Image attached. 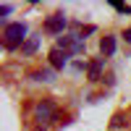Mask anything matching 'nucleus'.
I'll list each match as a JSON object with an SVG mask.
<instances>
[{"instance_id":"nucleus-10","label":"nucleus","mask_w":131,"mask_h":131,"mask_svg":"<svg viewBox=\"0 0 131 131\" xmlns=\"http://www.w3.org/2000/svg\"><path fill=\"white\" fill-rule=\"evenodd\" d=\"M110 5H113L115 10H121V13H131V8H128V5H123V3H110Z\"/></svg>"},{"instance_id":"nucleus-6","label":"nucleus","mask_w":131,"mask_h":131,"mask_svg":"<svg viewBox=\"0 0 131 131\" xmlns=\"http://www.w3.org/2000/svg\"><path fill=\"white\" fill-rule=\"evenodd\" d=\"M102 58H97V60H92L89 66H86V79L89 81H100V73H102Z\"/></svg>"},{"instance_id":"nucleus-5","label":"nucleus","mask_w":131,"mask_h":131,"mask_svg":"<svg viewBox=\"0 0 131 131\" xmlns=\"http://www.w3.org/2000/svg\"><path fill=\"white\" fill-rule=\"evenodd\" d=\"M100 52H102V58L115 55V37H113V34H105V37L100 39Z\"/></svg>"},{"instance_id":"nucleus-8","label":"nucleus","mask_w":131,"mask_h":131,"mask_svg":"<svg viewBox=\"0 0 131 131\" xmlns=\"http://www.w3.org/2000/svg\"><path fill=\"white\" fill-rule=\"evenodd\" d=\"M126 123H128V121H126V115H123V113H115V115H113V121H110V128H123Z\"/></svg>"},{"instance_id":"nucleus-4","label":"nucleus","mask_w":131,"mask_h":131,"mask_svg":"<svg viewBox=\"0 0 131 131\" xmlns=\"http://www.w3.org/2000/svg\"><path fill=\"white\" fill-rule=\"evenodd\" d=\"M47 58H50V66H52V68H66V63H68L71 52H66V50H60V47H52Z\"/></svg>"},{"instance_id":"nucleus-7","label":"nucleus","mask_w":131,"mask_h":131,"mask_svg":"<svg viewBox=\"0 0 131 131\" xmlns=\"http://www.w3.org/2000/svg\"><path fill=\"white\" fill-rule=\"evenodd\" d=\"M37 47H39V37H29L24 42V47H21V55H34Z\"/></svg>"},{"instance_id":"nucleus-11","label":"nucleus","mask_w":131,"mask_h":131,"mask_svg":"<svg viewBox=\"0 0 131 131\" xmlns=\"http://www.w3.org/2000/svg\"><path fill=\"white\" fill-rule=\"evenodd\" d=\"M126 42H128V45H131V29L126 31Z\"/></svg>"},{"instance_id":"nucleus-1","label":"nucleus","mask_w":131,"mask_h":131,"mask_svg":"<svg viewBox=\"0 0 131 131\" xmlns=\"http://www.w3.org/2000/svg\"><path fill=\"white\" fill-rule=\"evenodd\" d=\"M29 29L24 21H16V24H5L3 26V47L5 50H16V47H24V42L29 39Z\"/></svg>"},{"instance_id":"nucleus-9","label":"nucleus","mask_w":131,"mask_h":131,"mask_svg":"<svg viewBox=\"0 0 131 131\" xmlns=\"http://www.w3.org/2000/svg\"><path fill=\"white\" fill-rule=\"evenodd\" d=\"M31 79L34 81H52V71H34Z\"/></svg>"},{"instance_id":"nucleus-2","label":"nucleus","mask_w":131,"mask_h":131,"mask_svg":"<svg viewBox=\"0 0 131 131\" xmlns=\"http://www.w3.org/2000/svg\"><path fill=\"white\" fill-rule=\"evenodd\" d=\"M34 115H37L39 123H52V121H58V118H60V110H58V105L52 102V100H42V102H37V107H34Z\"/></svg>"},{"instance_id":"nucleus-3","label":"nucleus","mask_w":131,"mask_h":131,"mask_svg":"<svg viewBox=\"0 0 131 131\" xmlns=\"http://www.w3.org/2000/svg\"><path fill=\"white\" fill-rule=\"evenodd\" d=\"M66 24H68V21H66L63 13H50V16L45 18V26H42V29H45L47 34H63Z\"/></svg>"}]
</instances>
